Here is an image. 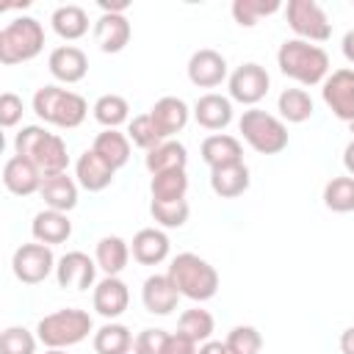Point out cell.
<instances>
[{
    "mask_svg": "<svg viewBox=\"0 0 354 354\" xmlns=\"http://www.w3.org/2000/svg\"><path fill=\"white\" fill-rule=\"evenodd\" d=\"M277 66L285 77L301 86H318L326 80L329 55L318 44H310L301 39H285L277 50Z\"/></svg>",
    "mask_w": 354,
    "mask_h": 354,
    "instance_id": "6da1fadb",
    "label": "cell"
},
{
    "mask_svg": "<svg viewBox=\"0 0 354 354\" xmlns=\"http://www.w3.org/2000/svg\"><path fill=\"white\" fill-rule=\"evenodd\" d=\"M14 152L33 160L36 169L41 171V177H53V174H64L69 166V155H66V144L61 136L47 133L39 124H28L17 133L14 138Z\"/></svg>",
    "mask_w": 354,
    "mask_h": 354,
    "instance_id": "7a4b0ae2",
    "label": "cell"
},
{
    "mask_svg": "<svg viewBox=\"0 0 354 354\" xmlns=\"http://www.w3.org/2000/svg\"><path fill=\"white\" fill-rule=\"evenodd\" d=\"M166 274L174 282V288L180 290V296H185L191 301H207L218 290V274H216V268L205 257H199L194 252L177 254L171 260V266H169Z\"/></svg>",
    "mask_w": 354,
    "mask_h": 354,
    "instance_id": "3957f363",
    "label": "cell"
},
{
    "mask_svg": "<svg viewBox=\"0 0 354 354\" xmlns=\"http://www.w3.org/2000/svg\"><path fill=\"white\" fill-rule=\"evenodd\" d=\"M33 113L47 124L72 130V127L83 124V119L88 113V105L75 91H66L61 86H41L33 94Z\"/></svg>",
    "mask_w": 354,
    "mask_h": 354,
    "instance_id": "277c9868",
    "label": "cell"
},
{
    "mask_svg": "<svg viewBox=\"0 0 354 354\" xmlns=\"http://www.w3.org/2000/svg\"><path fill=\"white\" fill-rule=\"evenodd\" d=\"M44 47V28L33 17H17L0 30V64L14 66L33 61Z\"/></svg>",
    "mask_w": 354,
    "mask_h": 354,
    "instance_id": "5b68a950",
    "label": "cell"
},
{
    "mask_svg": "<svg viewBox=\"0 0 354 354\" xmlns=\"http://www.w3.org/2000/svg\"><path fill=\"white\" fill-rule=\"evenodd\" d=\"M91 329H94L91 315H88L86 310H77V307L55 310V313L44 315V318L39 321V326H36L39 340H41L47 348H69V346L86 340Z\"/></svg>",
    "mask_w": 354,
    "mask_h": 354,
    "instance_id": "8992f818",
    "label": "cell"
},
{
    "mask_svg": "<svg viewBox=\"0 0 354 354\" xmlns=\"http://www.w3.org/2000/svg\"><path fill=\"white\" fill-rule=\"evenodd\" d=\"M238 130H241L243 141L260 155H279L288 147V127L282 124V119H277L274 113H266L260 108L243 111Z\"/></svg>",
    "mask_w": 354,
    "mask_h": 354,
    "instance_id": "52a82bcc",
    "label": "cell"
},
{
    "mask_svg": "<svg viewBox=\"0 0 354 354\" xmlns=\"http://www.w3.org/2000/svg\"><path fill=\"white\" fill-rule=\"evenodd\" d=\"M285 17L296 39L301 41H326L332 36V22L315 0H290L285 6Z\"/></svg>",
    "mask_w": 354,
    "mask_h": 354,
    "instance_id": "ba28073f",
    "label": "cell"
},
{
    "mask_svg": "<svg viewBox=\"0 0 354 354\" xmlns=\"http://www.w3.org/2000/svg\"><path fill=\"white\" fill-rule=\"evenodd\" d=\"M11 268H14V277L19 282L39 285L55 271L53 249L44 246V243H22L11 257Z\"/></svg>",
    "mask_w": 354,
    "mask_h": 354,
    "instance_id": "9c48e42d",
    "label": "cell"
},
{
    "mask_svg": "<svg viewBox=\"0 0 354 354\" xmlns=\"http://www.w3.org/2000/svg\"><path fill=\"white\" fill-rule=\"evenodd\" d=\"M271 77L266 72V66L260 64H241L232 75H230V97L241 105H254L268 94Z\"/></svg>",
    "mask_w": 354,
    "mask_h": 354,
    "instance_id": "30bf717a",
    "label": "cell"
},
{
    "mask_svg": "<svg viewBox=\"0 0 354 354\" xmlns=\"http://www.w3.org/2000/svg\"><path fill=\"white\" fill-rule=\"evenodd\" d=\"M324 102L340 122H354V69H335L324 80Z\"/></svg>",
    "mask_w": 354,
    "mask_h": 354,
    "instance_id": "8fae6325",
    "label": "cell"
},
{
    "mask_svg": "<svg viewBox=\"0 0 354 354\" xmlns=\"http://www.w3.org/2000/svg\"><path fill=\"white\" fill-rule=\"evenodd\" d=\"M97 277V260H91L86 252H66L55 263V279L61 288L72 290H88Z\"/></svg>",
    "mask_w": 354,
    "mask_h": 354,
    "instance_id": "7c38bea8",
    "label": "cell"
},
{
    "mask_svg": "<svg viewBox=\"0 0 354 354\" xmlns=\"http://www.w3.org/2000/svg\"><path fill=\"white\" fill-rule=\"evenodd\" d=\"M227 77V58L210 47L196 50L188 61V80L199 88H216Z\"/></svg>",
    "mask_w": 354,
    "mask_h": 354,
    "instance_id": "4fadbf2b",
    "label": "cell"
},
{
    "mask_svg": "<svg viewBox=\"0 0 354 354\" xmlns=\"http://www.w3.org/2000/svg\"><path fill=\"white\" fill-rule=\"evenodd\" d=\"M41 183H44V177L36 169L33 160H28L22 155H14V158L6 160V166H3V185L14 196H30V194H36L41 188Z\"/></svg>",
    "mask_w": 354,
    "mask_h": 354,
    "instance_id": "5bb4252c",
    "label": "cell"
},
{
    "mask_svg": "<svg viewBox=\"0 0 354 354\" xmlns=\"http://www.w3.org/2000/svg\"><path fill=\"white\" fill-rule=\"evenodd\" d=\"M91 304H94V310H97L102 318L113 321V318H119V315L127 310V304H130V290H127V285H124L119 277H105V279H100V282L94 285Z\"/></svg>",
    "mask_w": 354,
    "mask_h": 354,
    "instance_id": "9a60e30c",
    "label": "cell"
},
{
    "mask_svg": "<svg viewBox=\"0 0 354 354\" xmlns=\"http://www.w3.org/2000/svg\"><path fill=\"white\" fill-rule=\"evenodd\" d=\"M130 36H133V28L124 14H102L94 22V41L108 55L122 53L130 44Z\"/></svg>",
    "mask_w": 354,
    "mask_h": 354,
    "instance_id": "2e32d148",
    "label": "cell"
},
{
    "mask_svg": "<svg viewBox=\"0 0 354 354\" xmlns=\"http://www.w3.org/2000/svg\"><path fill=\"white\" fill-rule=\"evenodd\" d=\"M47 66H50V75L61 83H77L86 77L88 72V58L80 47L75 44H61L50 53L47 58Z\"/></svg>",
    "mask_w": 354,
    "mask_h": 354,
    "instance_id": "e0dca14e",
    "label": "cell"
},
{
    "mask_svg": "<svg viewBox=\"0 0 354 354\" xmlns=\"http://www.w3.org/2000/svg\"><path fill=\"white\" fill-rule=\"evenodd\" d=\"M141 301H144L147 313H152V315H169L171 310H177L180 290L174 288V282L169 279V274H152V277L144 279Z\"/></svg>",
    "mask_w": 354,
    "mask_h": 354,
    "instance_id": "ac0fdd59",
    "label": "cell"
},
{
    "mask_svg": "<svg viewBox=\"0 0 354 354\" xmlns=\"http://www.w3.org/2000/svg\"><path fill=\"white\" fill-rule=\"evenodd\" d=\"M149 116H152V122H155L160 138L169 141L174 133H180V130L188 124L191 111H188V105H185L180 97H160V100L149 108Z\"/></svg>",
    "mask_w": 354,
    "mask_h": 354,
    "instance_id": "d6986e66",
    "label": "cell"
},
{
    "mask_svg": "<svg viewBox=\"0 0 354 354\" xmlns=\"http://www.w3.org/2000/svg\"><path fill=\"white\" fill-rule=\"evenodd\" d=\"M202 152V160L210 166V169H221V166H232V163H243V147L235 136H227V133H213L202 141L199 147Z\"/></svg>",
    "mask_w": 354,
    "mask_h": 354,
    "instance_id": "ffe728a7",
    "label": "cell"
},
{
    "mask_svg": "<svg viewBox=\"0 0 354 354\" xmlns=\"http://www.w3.org/2000/svg\"><path fill=\"white\" fill-rule=\"evenodd\" d=\"M113 174H116V169H111V166H108V163H105L94 149H86V152L77 158V163H75L77 185H80V188H86V191H91V194L105 191V188L111 185Z\"/></svg>",
    "mask_w": 354,
    "mask_h": 354,
    "instance_id": "44dd1931",
    "label": "cell"
},
{
    "mask_svg": "<svg viewBox=\"0 0 354 354\" xmlns=\"http://www.w3.org/2000/svg\"><path fill=\"white\" fill-rule=\"evenodd\" d=\"M30 232L36 238V243H44V246H55V243H64L69 241L72 235V221L66 213L61 210H41L33 216V224H30Z\"/></svg>",
    "mask_w": 354,
    "mask_h": 354,
    "instance_id": "7402d4cb",
    "label": "cell"
},
{
    "mask_svg": "<svg viewBox=\"0 0 354 354\" xmlns=\"http://www.w3.org/2000/svg\"><path fill=\"white\" fill-rule=\"evenodd\" d=\"M133 260L141 263V266H158L169 257V235L163 230H155V227H147V230H138L133 235Z\"/></svg>",
    "mask_w": 354,
    "mask_h": 354,
    "instance_id": "603a6c76",
    "label": "cell"
},
{
    "mask_svg": "<svg viewBox=\"0 0 354 354\" xmlns=\"http://www.w3.org/2000/svg\"><path fill=\"white\" fill-rule=\"evenodd\" d=\"M194 119L205 130H224L232 122V102L221 94H202L194 105Z\"/></svg>",
    "mask_w": 354,
    "mask_h": 354,
    "instance_id": "cb8c5ba5",
    "label": "cell"
},
{
    "mask_svg": "<svg viewBox=\"0 0 354 354\" xmlns=\"http://www.w3.org/2000/svg\"><path fill=\"white\" fill-rule=\"evenodd\" d=\"M44 205L50 210H61V213H69L75 205H77V183L64 171V174H53V177H44L41 188H39Z\"/></svg>",
    "mask_w": 354,
    "mask_h": 354,
    "instance_id": "d4e9b609",
    "label": "cell"
},
{
    "mask_svg": "<svg viewBox=\"0 0 354 354\" xmlns=\"http://www.w3.org/2000/svg\"><path fill=\"white\" fill-rule=\"evenodd\" d=\"M249 169L246 163H232L221 169H210V188L221 199H235L249 188Z\"/></svg>",
    "mask_w": 354,
    "mask_h": 354,
    "instance_id": "484cf974",
    "label": "cell"
},
{
    "mask_svg": "<svg viewBox=\"0 0 354 354\" xmlns=\"http://www.w3.org/2000/svg\"><path fill=\"white\" fill-rule=\"evenodd\" d=\"M94 260H97V268L105 271V277H119V274L127 268L130 246H127L119 235H105V238H100V243H97Z\"/></svg>",
    "mask_w": 354,
    "mask_h": 354,
    "instance_id": "4316f807",
    "label": "cell"
},
{
    "mask_svg": "<svg viewBox=\"0 0 354 354\" xmlns=\"http://www.w3.org/2000/svg\"><path fill=\"white\" fill-rule=\"evenodd\" d=\"M147 169L149 174H163V171H177V169H185L188 163V149L180 144V141H163L158 144L155 149L147 152Z\"/></svg>",
    "mask_w": 354,
    "mask_h": 354,
    "instance_id": "83f0119b",
    "label": "cell"
},
{
    "mask_svg": "<svg viewBox=\"0 0 354 354\" xmlns=\"http://www.w3.org/2000/svg\"><path fill=\"white\" fill-rule=\"evenodd\" d=\"M50 22H53V30L66 41H77L88 33V14L80 6H58Z\"/></svg>",
    "mask_w": 354,
    "mask_h": 354,
    "instance_id": "f1b7e54d",
    "label": "cell"
},
{
    "mask_svg": "<svg viewBox=\"0 0 354 354\" xmlns=\"http://www.w3.org/2000/svg\"><path fill=\"white\" fill-rule=\"evenodd\" d=\"M111 169H122L127 160H130V138L119 130H102L97 133L94 138V147H91Z\"/></svg>",
    "mask_w": 354,
    "mask_h": 354,
    "instance_id": "f546056e",
    "label": "cell"
},
{
    "mask_svg": "<svg viewBox=\"0 0 354 354\" xmlns=\"http://www.w3.org/2000/svg\"><path fill=\"white\" fill-rule=\"evenodd\" d=\"M133 335L124 324H113L108 321L105 326H100L94 332V351L97 354H127L133 348Z\"/></svg>",
    "mask_w": 354,
    "mask_h": 354,
    "instance_id": "4dcf8cb0",
    "label": "cell"
},
{
    "mask_svg": "<svg viewBox=\"0 0 354 354\" xmlns=\"http://www.w3.org/2000/svg\"><path fill=\"white\" fill-rule=\"evenodd\" d=\"M149 191H152V199L155 202H180V199H185V191H188V174H185V169L152 174Z\"/></svg>",
    "mask_w": 354,
    "mask_h": 354,
    "instance_id": "1f68e13d",
    "label": "cell"
},
{
    "mask_svg": "<svg viewBox=\"0 0 354 354\" xmlns=\"http://www.w3.org/2000/svg\"><path fill=\"white\" fill-rule=\"evenodd\" d=\"M277 111L285 122L290 124H301L313 116V100L304 88H285L277 100Z\"/></svg>",
    "mask_w": 354,
    "mask_h": 354,
    "instance_id": "d6a6232c",
    "label": "cell"
},
{
    "mask_svg": "<svg viewBox=\"0 0 354 354\" xmlns=\"http://www.w3.org/2000/svg\"><path fill=\"white\" fill-rule=\"evenodd\" d=\"M213 326H216L213 315H210L207 310H202V307H191V310H185V313L180 315V321H177V332H183L185 337H191L196 346L210 340Z\"/></svg>",
    "mask_w": 354,
    "mask_h": 354,
    "instance_id": "836d02e7",
    "label": "cell"
},
{
    "mask_svg": "<svg viewBox=\"0 0 354 354\" xmlns=\"http://www.w3.org/2000/svg\"><path fill=\"white\" fill-rule=\"evenodd\" d=\"M94 119L105 127V130H116L119 124L127 122V113H130V105L124 97L119 94H102L97 102H94Z\"/></svg>",
    "mask_w": 354,
    "mask_h": 354,
    "instance_id": "e575fe53",
    "label": "cell"
},
{
    "mask_svg": "<svg viewBox=\"0 0 354 354\" xmlns=\"http://www.w3.org/2000/svg\"><path fill=\"white\" fill-rule=\"evenodd\" d=\"M324 205L332 213H351L354 210V177H332L324 185Z\"/></svg>",
    "mask_w": 354,
    "mask_h": 354,
    "instance_id": "d590c367",
    "label": "cell"
},
{
    "mask_svg": "<svg viewBox=\"0 0 354 354\" xmlns=\"http://www.w3.org/2000/svg\"><path fill=\"white\" fill-rule=\"evenodd\" d=\"M279 3L277 0H235L232 3V17L241 28H254L263 17L277 14Z\"/></svg>",
    "mask_w": 354,
    "mask_h": 354,
    "instance_id": "8d00e7d4",
    "label": "cell"
},
{
    "mask_svg": "<svg viewBox=\"0 0 354 354\" xmlns=\"http://www.w3.org/2000/svg\"><path fill=\"white\" fill-rule=\"evenodd\" d=\"M149 213H152V218L160 224V227H166V230H174V227H183L185 221H188V213H191V207H188V202L185 199H180V202H149Z\"/></svg>",
    "mask_w": 354,
    "mask_h": 354,
    "instance_id": "74e56055",
    "label": "cell"
},
{
    "mask_svg": "<svg viewBox=\"0 0 354 354\" xmlns=\"http://www.w3.org/2000/svg\"><path fill=\"white\" fill-rule=\"evenodd\" d=\"M127 138H130L136 147H141L144 152H149V149H155L158 144H163V138H160V133H158V127H155V122H152L149 113H141V116H136V119L130 122Z\"/></svg>",
    "mask_w": 354,
    "mask_h": 354,
    "instance_id": "f35d334b",
    "label": "cell"
},
{
    "mask_svg": "<svg viewBox=\"0 0 354 354\" xmlns=\"http://www.w3.org/2000/svg\"><path fill=\"white\" fill-rule=\"evenodd\" d=\"M224 343H227L230 354H260V348H263V337H260V332L254 326H235V329H230Z\"/></svg>",
    "mask_w": 354,
    "mask_h": 354,
    "instance_id": "ab89813d",
    "label": "cell"
},
{
    "mask_svg": "<svg viewBox=\"0 0 354 354\" xmlns=\"http://www.w3.org/2000/svg\"><path fill=\"white\" fill-rule=\"evenodd\" d=\"M0 354H36V337L25 326H8L0 335Z\"/></svg>",
    "mask_w": 354,
    "mask_h": 354,
    "instance_id": "60d3db41",
    "label": "cell"
},
{
    "mask_svg": "<svg viewBox=\"0 0 354 354\" xmlns=\"http://www.w3.org/2000/svg\"><path fill=\"white\" fill-rule=\"evenodd\" d=\"M166 335L169 332H163V329H141L133 340V354H160Z\"/></svg>",
    "mask_w": 354,
    "mask_h": 354,
    "instance_id": "b9f144b4",
    "label": "cell"
},
{
    "mask_svg": "<svg viewBox=\"0 0 354 354\" xmlns=\"http://www.w3.org/2000/svg\"><path fill=\"white\" fill-rule=\"evenodd\" d=\"M22 97H17V94H11V91H6L3 97H0V124L3 127H14V124H19V119H22Z\"/></svg>",
    "mask_w": 354,
    "mask_h": 354,
    "instance_id": "7bdbcfd3",
    "label": "cell"
},
{
    "mask_svg": "<svg viewBox=\"0 0 354 354\" xmlns=\"http://www.w3.org/2000/svg\"><path fill=\"white\" fill-rule=\"evenodd\" d=\"M196 343L191 337H185L183 332H174V335H166V343L160 348V354H196Z\"/></svg>",
    "mask_w": 354,
    "mask_h": 354,
    "instance_id": "ee69618b",
    "label": "cell"
},
{
    "mask_svg": "<svg viewBox=\"0 0 354 354\" xmlns=\"http://www.w3.org/2000/svg\"><path fill=\"white\" fill-rule=\"evenodd\" d=\"M196 354H230V351H227V343H221V340H207V343L199 346Z\"/></svg>",
    "mask_w": 354,
    "mask_h": 354,
    "instance_id": "f6af8a7d",
    "label": "cell"
},
{
    "mask_svg": "<svg viewBox=\"0 0 354 354\" xmlns=\"http://www.w3.org/2000/svg\"><path fill=\"white\" fill-rule=\"evenodd\" d=\"M100 8H102V14H124V11L130 8V3H127V0H119V3L100 0Z\"/></svg>",
    "mask_w": 354,
    "mask_h": 354,
    "instance_id": "bcb514c9",
    "label": "cell"
},
{
    "mask_svg": "<svg viewBox=\"0 0 354 354\" xmlns=\"http://www.w3.org/2000/svg\"><path fill=\"white\" fill-rule=\"evenodd\" d=\"M340 351L343 354H354V326L343 329V335H340Z\"/></svg>",
    "mask_w": 354,
    "mask_h": 354,
    "instance_id": "7dc6e473",
    "label": "cell"
},
{
    "mask_svg": "<svg viewBox=\"0 0 354 354\" xmlns=\"http://www.w3.org/2000/svg\"><path fill=\"white\" fill-rule=\"evenodd\" d=\"M343 166H346V171H348V177H354V138L346 144V149H343Z\"/></svg>",
    "mask_w": 354,
    "mask_h": 354,
    "instance_id": "c3c4849f",
    "label": "cell"
},
{
    "mask_svg": "<svg viewBox=\"0 0 354 354\" xmlns=\"http://www.w3.org/2000/svg\"><path fill=\"white\" fill-rule=\"evenodd\" d=\"M340 47H343L346 61H348V64H354V28H351V30L343 36V44H340Z\"/></svg>",
    "mask_w": 354,
    "mask_h": 354,
    "instance_id": "681fc988",
    "label": "cell"
},
{
    "mask_svg": "<svg viewBox=\"0 0 354 354\" xmlns=\"http://www.w3.org/2000/svg\"><path fill=\"white\" fill-rule=\"evenodd\" d=\"M44 354H66V348H47Z\"/></svg>",
    "mask_w": 354,
    "mask_h": 354,
    "instance_id": "f907efd6",
    "label": "cell"
},
{
    "mask_svg": "<svg viewBox=\"0 0 354 354\" xmlns=\"http://www.w3.org/2000/svg\"><path fill=\"white\" fill-rule=\"evenodd\" d=\"M348 130H351V136H354V122H351V124H348Z\"/></svg>",
    "mask_w": 354,
    "mask_h": 354,
    "instance_id": "816d5d0a",
    "label": "cell"
}]
</instances>
